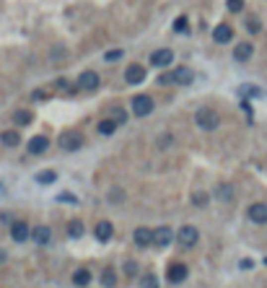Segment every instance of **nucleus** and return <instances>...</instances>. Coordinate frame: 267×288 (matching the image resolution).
<instances>
[{"instance_id": "17", "label": "nucleus", "mask_w": 267, "mask_h": 288, "mask_svg": "<svg viewBox=\"0 0 267 288\" xmlns=\"http://www.w3.org/2000/svg\"><path fill=\"white\" fill-rule=\"evenodd\" d=\"M252 52H254V47L249 42H241V44H236V50H234V60L236 63H247L249 57H252Z\"/></svg>"}, {"instance_id": "12", "label": "nucleus", "mask_w": 267, "mask_h": 288, "mask_svg": "<svg viewBox=\"0 0 267 288\" xmlns=\"http://www.w3.org/2000/svg\"><path fill=\"white\" fill-rule=\"evenodd\" d=\"M125 80L130 86H137V83H143L145 80V71H143V65H130L125 71Z\"/></svg>"}, {"instance_id": "2", "label": "nucleus", "mask_w": 267, "mask_h": 288, "mask_svg": "<svg viewBox=\"0 0 267 288\" xmlns=\"http://www.w3.org/2000/svg\"><path fill=\"white\" fill-rule=\"evenodd\" d=\"M161 80H164V83H174V86H190L195 80V73L190 71V68L182 65V68H177V71H171L169 75H164Z\"/></svg>"}, {"instance_id": "14", "label": "nucleus", "mask_w": 267, "mask_h": 288, "mask_svg": "<svg viewBox=\"0 0 267 288\" xmlns=\"http://www.w3.org/2000/svg\"><path fill=\"white\" fill-rule=\"evenodd\" d=\"M213 39H215L218 44H228L231 39H234V29H231L228 24H220V26L213 29Z\"/></svg>"}, {"instance_id": "23", "label": "nucleus", "mask_w": 267, "mask_h": 288, "mask_svg": "<svg viewBox=\"0 0 267 288\" xmlns=\"http://www.w3.org/2000/svg\"><path fill=\"white\" fill-rule=\"evenodd\" d=\"M67 236H73V239L83 236V223H80V221H70V223H67Z\"/></svg>"}, {"instance_id": "1", "label": "nucleus", "mask_w": 267, "mask_h": 288, "mask_svg": "<svg viewBox=\"0 0 267 288\" xmlns=\"http://www.w3.org/2000/svg\"><path fill=\"white\" fill-rule=\"evenodd\" d=\"M195 122L200 125L202 130H215L218 125H220V117H218V112H215V109L202 107V109H197V112H195Z\"/></svg>"}, {"instance_id": "35", "label": "nucleus", "mask_w": 267, "mask_h": 288, "mask_svg": "<svg viewBox=\"0 0 267 288\" xmlns=\"http://www.w3.org/2000/svg\"><path fill=\"white\" fill-rule=\"evenodd\" d=\"M0 223H5V226H13V218H10V213H0Z\"/></svg>"}, {"instance_id": "30", "label": "nucleus", "mask_w": 267, "mask_h": 288, "mask_svg": "<svg viewBox=\"0 0 267 288\" xmlns=\"http://www.w3.org/2000/svg\"><path fill=\"white\" fill-rule=\"evenodd\" d=\"M192 203H195V205H200V208H202V205L207 203V195H205V192H195V195H192Z\"/></svg>"}, {"instance_id": "29", "label": "nucleus", "mask_w": 267, "mask_h": 288, "mask_svg": "<svg viewBox=\"0 0 267 288\" xmlns=\"http://www.w3.org/2000/svg\"><path fill=\"white\" fill-rule=\"evenodd\" d=\"M228 10H231V13H239V10H244V0H228Z\"/></svg>"}, {"instance_id": "3", "label": "nucleus", "mask_w": 267, "mask_h": 288, "mask_svg": "<svg viewBox=\"0 0 267 288\" xmlns=\"http://www.w3.org/2000/svg\"><path fill=\"white\" fill-rule=\"evenodd\" d=\"M57 143H60L63 151L73 153V151H78V148L83 145V135L75 133V130H67V133H63V135H60V141H57Z\"/></svg>"}, {"instance_id": "10", "label": "nucleus", "mask_w": 267, "mask_h": 288, "mask_svg": "<svg viewBox=\"0 0 267 288\" xmlns=\"http://www.w3.org/2000/svg\"><path fill=\"white\" fill-rule=\"evenodd\" d=\"M247 216H249L252 223H267V205L265 203H252Z\"/></svg>"}, {"instance_id": "31", "label": "nucleus", "mask_w": 267, "mask_h": 288, "mask_svg": "<svg viewBox=\"0 0 267 288\" xmlns=\"http://www.w3.org/2000/svg\"><path fill=\"white\" fill-rule=\"evenodd\" d=\"M112 120H114V122H117V125H122V122L127 120V114H125L122 109H114V112H112Z\"/></svg>"}, {"instance_id": "25", "label": "nucleus", "mask_w": 267, "mask_h": 288, "mask_svg": "<svg viewBox=\"0 0 267 288\" xmlns=\"http://www.w3.org/2000/svg\"><path fill=\"white\" fill-rule=\"evenodd\" d=\"M55 179H57L55 171H39V177H37V182H39V184H52Z\"/></svg>"}, {"instance_id": "32", "label": "nucleus", "mask_w": 267, "mask_h": 288, "mask_svg": "<svg viewBox=\"0 0 267 288\" xmlns=\"http://www.w3.org/2000/svg\"><path fill=\"white\" fill-rule=\"evenodd\" d=\"M125 273H127V275H135V273H137V262L127 260V262H125Z\"/></svg>"}, {"instance_id": "9", "label": "nucleus", "mask_w": 267, "mask_h": 288, "mask_svg": "<svg viewBox=\"0 0 267 288\" xmlns=\"http://www.w3.org/2000/svg\"><path fill=\"white\" fill-rule=\"evenodd\" d=\"M187 265L184 262H171L169 265V270H166V278H169V283H182L184 278H187Z\"/></svg>"}, {"instance_id": "34", "label": "nucleus", "mask_w": 267, "mask_h": 288, "mask_svg": "<svg viewBox=\"0 0 267 288\" xmlns=\"http://www.w3.org/2000/svg\"><path fill=\"white\" fill-rule=\"evenodd\" d=\"M241 94H247V96H260V88H252V86H241Z\"/></svg>"}, {"instance_id": "21", "label": "nucleus", "mask_w": 267, "mask_h": 288, "mask_svg": "<svg viewBox=\"0 0 267 288\" xmlns=\"http://www.w3.org/2000/svg\"><path fill=\"white\" fill-rule=\"evenodd\" d=\"M31 120H34V114L26 112V109H18V112L13 114V122H16V125H29Z\"/></svg>"}, {"instance_id": "38", "label": "nucleus", "mask_w": 267, "mask_h": 288, "mask_svg": "<svg viewBox=\"0 0 267 288\" xmlns=\"http://www.w3.org/2000/svg\"><path fill=\"white\" fill-rule=\"evenodd\" d=\"M0 190H3V184H0Z\"/></svg>"}, {"instance_id": "22", "label": "nucleus", "mask_w": 267, "mask_h": 288, "mask_svg": "<svg viewBox=\"0 0 267 288\" xmlns=\"http://www.w3.org/2000/svg\"><path fill=\"white\" fill-rule=\"evenodd\" d=\"M114 130H117V122H114V120H101L99 122V133L101 135H112Z\"/></svg>"}, {"instance_id": "6", "label": "nucleus", "mask_w": 267, "mask_h": 288, "mask_svg": "<svg viewBox=\"0 0 267 288\" xmlns=\"http://www.w3.org/2000/svg\"><path fill=\"white\" fill-rule=\"evenodd\" d=\"M78 88L80 91H96L99 88V73L96 71H83L78 75Z\"/></svg>"}, {"instance_id": "26", "label": "nucleus", "mask_w": 267, "mask_h": 288, "mask_svg": "<svg viewBox=\"0 0 267 288\" xmlns=\"http://www.w3.org/2000/svg\"><path fill=\"white\" fill-rule=\"evenodd\" d=\"M101 283L107 286V288H114V286H117V278H114V273H112V270H104V275H101Z\"/></svg>"}, {"instance_id": "15", "label": "nucleus", "mask_w": 267, "mask_h": 288, "mask_svg": "<svg viewBox=\"0 0 267 288\" xmlns=\"http://www.w3.org/2000/svg\"><path fill=\"white\" fill-rule=\"evenodd\" d=\"M133 239H135V244H137V247H148V244H153V231L140 226V228H135Z\"/></svg>"}, {"instance_id": "37", "label": "nucleus", "mask_w": 267, "mask_h": 288, "mask_svg": "<svg viewBox=\"0 0 267 288\" xmlns=\"http://www.w3.org/2000/svg\"><path fill=\"white\" fill-rule=\"evenodd\" d=\"M122 57V50H114V52H107V60H120Z\"/></svg>"}, {"instance_id": "19", "label": "nucleus", "mask_w": 267, "mask_h": 288, "mask_svg": "<svg viewBox=\"0 0 267 288\" xmlns=\"http://www.w3.org/2000/svg\"><path fill=\"white\" fill-rule=\"evenodd\" d=\"M0 143L8 145V148H16V145L21 143V135H18L16 130H5L3 135H0Z\"/></svg>"}, {"instance_id": "16", "label": "nucleus", "mask_w": 267, "mask_h": 288, "mask_svg": "<svg viewBox=\"0 0 267 288\" xmlns=\"http://www.w3.org/2000/svg\"><path fill=\"white\" fill-rule=\"evenodd\" d=\"M94 234H96V239H99V241H109V239H112V234H114V226H112L109 221H99V223H96V228H94Z\"/></svg>"}, {"instance_id": "27", "label": "nucleus", "mask_w": 267, "mask_h": 288, "mask_svg": "<svg viewBox=\"0 0 267 288\" xmlns=\"http://www.w3.org/2000/svg\"><path fill=\"white\" fill-rule=\"evenodd\" d=\"M140 288H158V281H156V275L150 273V275H143V281H140Z\"/></svg>"}, {"instance_id": "11", "label": "nucleus", "mask_w": 267, "mask_h": 288, "mask_svg": "<svg viewBox=\"0 0 267 288\" xmlns=\"http://www.w3.org/2000/svg\"><path fill=\"white\" fill-rule=\"evenodd\" d=\"M174 60V52L171 50H156V52H150V65L153 68H166L171 65Z\"/></svg>"}, {"instance_id": "36", "label": "nucleus", "mask_w": 267, "mask_h": 288, "mask_svg": "<svg viewBox=\"0 0 267 288\" xmlns=\"http://www.w3.org/2000/svg\"><path fill=\"white\" fill-rule=\"evenodd\" d=\"M57 200H60V203H65V200H67V203H75V198H73L70 192H63V195H60V198H57Z\"/></svg>"}, {"instance_id": "24", "label": "nucleus", "mask_w": 267, "mask_h": 288, "mask_svg": "<svg viewBox=\"0 0 267 288\" xmlns=\"http://www.w3.org/2000/svg\"><path fill=\"white\" fill-rule=\"evenodd\" d=\"M231 198H234V187H231V184H220V187H218V200L228 203Z\"/></svg>"}, {"instance_id": "13", "label": "nucleus", "mask_w": 267, "mask_h": 288, "mask_svg": "<svg viewBox=\"0 0 267 288\" xmlns=\"http://www.w3.org/2000/svg\"><path fill=\"white\" fill-rule=\"evenodd\" d=\"M10 236H13V241H26L31 236V228L26 226V221H13V226H10Z\"/></svg>"}, {"instance_id": "8", "label": "nucleus", "mask_w": 267, "mask_h": 288, "mask_svg": "<svg viewBox=\"0 0 267 288\" xmlns=\"http://www.w3.org/2000/svg\"><path fill=\"white\" fill-rule=\"evenodd\" d=\"M171 239H177V234H174L169 226H158V228H153V244H156V247H169V244H171Z\"/></svg>"}, {"instance_id": "4", "label": "nucleus", "mask_w": 267, "mask_h": 288, "mask_svg": "<svg viewBox=\"0 0 267 288\" xmlns=\"http://www.w3.org/2000/svg\"><path fill=\"white\" fill-rule=\"evenodd\" d=\"M197 239H200V231H197L195 226H182L179 231H177V241H179V247H184V249L195 247Z\"/></svg>"}, {"instance_id": "7", "label": "nucleus", "mask_w": 267, "mask_h": 288, "mask_svg": "<svg viewBox=\"0 0 267 288\" xmlns=\"http://www.w3.org/2000/svg\"><path fill=\"white\" fill-rule=\"evenodd\" d=\"M47 148H50V138H47V135H34L31 141L26 143V151H29L31 156L47 153Z\"/></svg>"}, {"instance_id": "20", "label": "nucleus", "mask_w": 267, "mask_h": 288, "mask_svg": "<svg viewBox=\"0 0 267 288\" xmlns=\"http://www.w3.org/2000/svg\"><path fill=\"white\" fill-rule=\"evenodd\" d=\"M73 283H75V286H80V288H83V286H88V283H91V273H88L86 268L75 270V275H73Z\"/></svg>"}, {"instance_id": "33", "label": "nucleus", "mask_w": 267, "mask_h": 288, "mask_svg": "<svg viewBox=\"0 0 267 288\" xmlns=\"http://www.w3.org/2000/svg\"><path fill=\"white\" fill-rule=\"evenodd\" d=\"M174 29H177V31H184V29H187V18L179 16L177 21H174Z\"/></svg>"}, {"instance_id": "5", "label": "nucleus", "mask_w": 267, "mask_h": 288, "mask_svg": "<svg viewBox=\"0 0 267 288\" xmlns=\"http://www.w3.org/2000/svg\"><path fill=\"white\" fill-rule=\"evenodd\" d=\"M133 112L137 117H148V114L153 112V99L145 96V94H135L133 96Z\"/></svg>"}, {"instance_id": "39", "label": "nucleus", "mask_w": 267, "mask_h": 288, "mask_svg": "<svg viewBox=\"0 0 267 288\" xmlns=\"http://www.w3.org/2000/svg\"><path fill=\"white\" fill-rule=\"evenodd\" d=\"M265 262H267V260H265Z\"/></svg>"}, {"instance_id": "28", "label": "nucleus", "mask_w": 267, "mask_h": 288, "mask_svg": "<svg viewBox=\"0 0 267 288\" xmlns=\"http://www.w3.org/2000/svg\"><path fill=\"white\" fill-rule=\"evenodd\" d=\"M260 29H262L260 18H249V21H247V31H249V34H260Z\"/></svg>"}, {"instance_id": "18", "label": "nucleus", "mask_w": 267, "mask_h": 288, "mask_svg": "<svg viewBox=\"0 0 267 288\" xmlns=\"http://www.w3.org/2000/svg\"><path fill=\"white\" fill-rule=\"evenodd\" d=\"M31 239L37 241V244H50V239H52V228L50 226H37L31 231Z\"/></svg>"}]
</instances>
